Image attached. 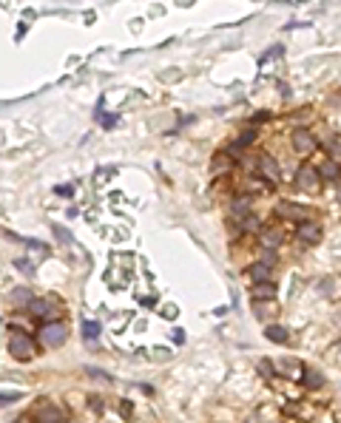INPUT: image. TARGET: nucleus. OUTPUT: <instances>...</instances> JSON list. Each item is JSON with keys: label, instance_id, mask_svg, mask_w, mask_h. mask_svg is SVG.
<instances>
[{"label": "nucleus", "instance_id": "obj_1", "mask_svg": "<svg viewBox=\"0 0 341 423\" xmlns=\"http://www.w3.org/2000/svg\"><path fill=\"white\" fill-rule=\"evenodd\" d=\"M9 352H11V358L26 361V358H32L34 355V341L29 338V335H23L20 330H11L9 332Z\"/></svg>", "mask_w": 341, "mask_h": 423}, {"label": "nucleus", "instance_id": "obj_2", "mask_svg": "<svg viewBox=\"0 0 341 423\" xmlns=\"http://www.w3.org/2000/svg\"><path fill=\"white\" fill-rule=\"evenodd\" d=\"M318 182H321V176H318V171L313 168V165H301L298 171H296V185L301 188V191H318Z\"/></svg>", "mask_w": 341, "mask_h": 423}, {"label": "nucleus", "instance_id": "obj_3", "mask_svg": "<svg viewBox=\"0 0 341 423\" xmlns=\"http://www.w3.org/2000/svg\"><path fill=\"white\" fill-rule=\"evenodd\" d=\"M66 335H68L66 324H57V321L45 324L43 330H40V338H43V341L48 344V346H60V344L66 341Z\"/></svg>", "mask_w": 341, "mask_h": 423}, {"label": "nucleus", "instance_id": "obj_4", "mask_svg": "<svg viewBox=\"0 0 341 423\" xmlns=\"http://www.w3.org/2000/svg\"><path fill=\"white\" fill-rule=\"evenodd\" d=\"M29 309H32L37 318H45L48 324H51V321H57V315H60V312H57V307L51 304V301H45V298H34L32 304H29Z\"/></svg>", "mask_w": 341, "mask_h": 423}, {"label": "nucleus", "instance_id": "obj_5", "mask_svg": "<svg viewBox=\"0 0 341 423\" xmlns=\"http://www.w3.org/2000/svg\"><path fill=\"white\" fill-rule=\"evenodd\" d=\"M298 239L307 241V244H318L321 241V228L316 222H301L298 225Z\"/></svg>", "mask_w": 341, "mask_h": 423}, {"label": "nucleus", "instance_id": "obj_6", "mask_svg": "<svg viewBox=\"0 0 341 423\" xmlns=\"http://www.w3.org/2000/svg\"><path fill=\"white\" fill-rule=\"evenodd\" d=\"M276 213H279V216H284V219H296L298 225L304 222V207L293 205V202H282V205H276Z\"/></svg>", "mask_w": 341, "mask_h": 423}, {"label": "nucleus", "instance_id": "obj_7", "mask_svg": "<svg viewBox=\"0 0 341 423\" xmlns=\"http://www.w3.org/2000/svg\"><path fill=\"white\" fill-rule=\"evenodd\" d=\"M293 148L298 151V154H310V151L316 148V139L310 137L307 131H296L293 134Z\"/></svg>", "mask_w": 341, "mask_h": 423}, {"label": "nucleus", "instance_id": "obj_8", "mask_svg": "<svg viewBox=\"0 0 341 423\" xmlns=\"http://www.w3.org/2000/svg\"><path fill=\"white\" fill-rule=\"evenodd\" d=\"M259 168H261V173L270 179V185L279 182V171H276V162H273L270 156H259Z\"/></svg>", "mask_w": 341, "mask_h": 423}, {"label": "nucleus", "instance_id": "obj_9", "mask_svg": "<svg viewBox=\"0 0 341 423\" xmlns=\"http://www.w3.org/2000/svg\"><path fill=\"white\" fill-rule=\"evenodd\" d=\"M264 335H267V341H273V344H284V341H287V330L279 327V324H270V327L264 330Z\"/></svg>", "mask_w": 341, "mask_h": 423}, {"label": "nucleus", "instance_id": "obj_10", "mask_svg": "<svg viewBox=\"0 0 341 423\" xmlns=\"http://www.w3.org/2000/svg\"><path fill=\"white\" fill-rule=\"evenodd\" d=\"M37 423H60V409L54 406H43L37 412Z\"/></svg>", "mask_w": 341, "mask_h": 423}, {"label": "nucleus", "instance_id": "obj_11", "mask_svg": "<svg viewBox=\"0 0 341 423\" xmlns=\"http://www.w3.org/2000/svg\"><path fill=\"white\" fill-rule=\"evenodd\" d=\"M253 296H256V298H264V301H267V298L276 296V284H270V281H261V284L253 287Z\"/></svg>", "mask_w": 341, "mask_h": 423}, {"label": "nucleus", "instance_id": "obj_12", "mask_svg": "<svg viewBox=\"0 0 341 423\" xmlns=\"http://www.w3.org/2000/svg\"><path fill=\"white\" fill-rule=\"evenodd\" d=\"M250 275H253V281H256V284H261V281H267L270 267H267V264H253V267H250Z\"/></svg>", "mask_w": 341, "mask_h": 423}, {"label": "nucleus", "instance_id": "obj_13", "mask_svg": "<svg viewBox=\"0 0 341 423\" xmlns=\"http://www.w3.org/2000/svg\"><path fill=\"white\" fill-rule=\"evenodd\" d=\"M11 301H14V304H32L34 298L26 287H14V290H11Z\"/></svg>", "mask_w": 341, "mask_h": 423}, {"label": "nucleus", "instance_id": "obj_14", "mask_svg": "<svg viewBox=\"0 0 341 423\" xmlns=\"http://www.w3.org/2000/svg\"><path fill=\"white\" fill-rule=\"evenodd\" d=\"M83 335H85V341H94L100 335V324L97 321H83Z\"/></svg>", "mask_w": 341, "mask_h": 423}, {"label": "nucleus", "instance_id": "obj_15", "mask_svg": "<svg viewBox=\"0 0 341 423\" xmlns=\"http://www.w3.org/2000/svg\"><path fill=\"white\" fill-rule=\"evenodd\" d=\"M304 384L316 389V386H321V384H324V378L318 375V372H313V369H307V372H304Z\"/></svg>", "mask_w": 341, "mask_h": 423}, {"label": "nucleus", "instance_id": "obj_16", "mask_svg": "<svg viewBox=\"0 0 341 423\" xmlns=\"http://www.w3.org/2000/svg\"><path fill=\"white\" fill-rule=\"evenodd\" d=\"M230 210H233L236 216H245V219H248V199H236V202H233V207H230Z\"/></svg>", "mask_w": 341, "mask_h": 423}, {"label": "nucleus", "instance_id": "obj_17", "mask_svg": "<svg viewBox=\"0 0 341 423\" xmlns=\"http://www.w3.org/2000/svg\"><path fill=\"white\" fill-rule=\"evenodd\" d=\"M264 241L270 244V250H273V244L282 241V230H264Z\"/></svg>", "mask_w": 341, "mask_h": 423}, {"label": "nucleus", "instance_id": "obj_18", "mask_svg": "<svg viewBox=\"0 0 341 423\" xmlns=\"http://www.w3.org/2000/svg\"><path fill=\"white\" fill-rule=\"evenodd\" d=\"M253 139H256V134H253V131H245V134H242V137L236 139V148H248Z\"/></svg>", "mask_w": 341, "mask_h": 423}, {"label": "nucleus", "instance_id": "obj_19", "mask_svg": "<svg viewBox=\"0 0 341 423\" xmlns=\"http://www.w3.org/2000/svg\"><path fill=\"white\" fill-rule=\"evenodd\" d=\"M97 119H100L102 128H114V125H117V114H100Z\"/></svg>", "mask_w": 341, "mask_h": 423}, {"label": "nucleus", "instance_id": "obj_20", "mask_svg": "<svg viewBox=\"0 0 341 423\" xmlns=\"http://www.w3.org/2000/svg\"><path fill=\"white\" fill-rule=\"evenodd\" d=\"M321 173H324V176H339V165H336V162H327V165L321 168Z\"/></svg>", "mask_w": 341, "mask_h": 423}, {"label": "nucleus", "instance_id": "obj_21", "mask_svg": "<svg viewBox=\"0 0 341 423\" xmlns=\"http://www.w3.org/2000/svg\"><path fill=\"white\" fill-rule=\"evenodd\" d=\"M176 312H179V309L173 307V304H168V307L162 309V315H165V318H176Z\"/></svg>", "mask_w": 341, "mask_h": 423}, {"label": "nucleus", "instance_id": "obj_22", "mask_svg": "<svg viewBox=\"0 0 341 423\" xmlns=\"http://www.w3.org/2000/svg\"><path fill=\"white\" fill-rule=\"evenodd\" d=\"M54 233H57V239H63V241H71V233H68V230H63V228H54Z\"/></svg>", "mask_w": 341, "mask_h": 423}, {"label": "nucleus", "instance_id": "obj_23", "mask_svg": "<svg viewBox=\"0 0 341 423\" xmlns=\"http://www.w3.org/2000/svg\"><path fill=\"white\" fill-rule=\"evenodd\" d=\"M276 54H282V46H276V48H270L267 54H261V63H264V60H270V57H276Z\"/></svg>", "mask_w": 341, "mask_h": 423}, {"label": "nucleus", "instance_id": "obj_24", "mask_svg": "<svg viewBox=\"0 0 341 423\" xmlns=\"http://www.w3.org/2000/svg\"><path fill=\"white\" fill-rule=\"evenodd\" d=\"M245 228H248V230H259V222H256L253 216H248V219H245Z\"/></svg>", "mask_w": 341, "mask_h": 423}, {"label": "nucleus", "instance_id": "obj_25", "mask_svg": "<svg viewBox=\"0 0 341 423\" xmlns=\"http://www.w3.org/2000/svg\"><path fill=\"white\" fill-rule=\"evenodd\" d=\"M139 301H142L145 307H157V298H154V296H142V298H139Z\"/></svg>", "mask_w": 341, "mask_h": 423}, {"label": "nucleus", "instance_id": "obj_26", "mask_svg": "<svg viewBox=\"0 0 341 423\" xmlns=\"http://www.w3.org/2000/svg\"><path fill=\"white\" fill-rule=\"evenodd\" d=\"M120 412H123V418H131V403H128V400H123V406H120Z\"/></svg>", "mask_w": 341, "mask_h": 423}, {"label": "nucleus", "instance_id": "obj_27", "mask_svg": "<svg viewBox=\"0 0 341 423\" xmlns=\"http://www.w3.org/2000/svg\"><path fill=\"white\" fill-rule=\"evenodd\" d=\"M17 398H20V395H14V392H11V395H9V392H6V395H3V403L9 406V403H14V400H17Z\"/></svg>", "mask_w": 341, "mask_h": 423}, {"label": "nucleus", "instance_id": "obj_28", "mask_svg": "<svg viewBox=\"0 0 341 423\" xmlns=\"http://www.w3.org/2000/svg\"><path fill=\"white\" fill-rule=\"evenodd\" d=\"M273 262H276V253H273V250H267V253H264V264H267V267H270Z\"/></svg>", "mask_w": 341, "mask_h": 423}, {"label": "nucleus", "instance_id": "obj_29", "mask_svg": "<svg viewBox=\"0 0 341 423\" xmlns=\"http://www.w3.org/2000/svg\"><path fill=\"white\" fill-rule=\"evenodd\" d=\"M173 344H185V332H182V330L173 332Z\"/></svg>", "mask_w": 341, "mask_h": 423}, {"label": "nucleus", "instance_id": "obj_30", "mask_svg": "<svg viewBox=\"0 0 341 423\" xmlns=\"http://www.w3.org/2000/svg\"><path fill=\"white\" fill-rule=\"evenodd\" d=\"M213 168H216V171H225V168H227L225 156H219V162H213Z\"/></svg>", "mask_w": 341, "mask_h": 423}]
</instances>
